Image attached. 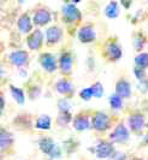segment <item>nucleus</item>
Masks as SVG:
<instances>
[{"mask_svg":"<svg viewBox=\"0 0 148 160\" xmlns=\"http://www.w3.org/2000/svg\"><path fill=\"white\" fill-rule=\"evenodd\" d=\"M40 149L43 153H46L47 155L52 157V158H59L60 157V149L57 144L54 143V141L49 137H45L39 142Z\"/></svg>","mask_w":148,"mask_h":160,"instance_id":"obj_1","label":"nucleus"},{"mask_svg":"<svg viewBox=\"0 0 148 160\" xmlns=\"http://www.w3.org/2000/svg\"><path fill=\"white\" fill-rule=\"evenodd\" d=\"M62 12H63L64 21L67 23H72V22L81 19V12L74 4H66L65 6H63Z\"/></svg>","mask_w":148,"mask_h":160,"instance_id":"obj_2","label":"nucleus"},{"mask_svg":"<svg viewBox=\"0 0 148 160\" xmlns=\"http://www.w3.org/2000/svg\"><path fill=\"white\" fill-rule=\"evenodd\" d=\"M93 127L99 131H102V130H106L110 128V118L107 117L106 113H96L93 117Z\"/></svg>","mask_w":148,"mask_h":160,"instance_id":"obj_3","label":"nucleus"},{"mask_svg":"<svg viewBox=\"0 0 148 160\" xmlns=\"http://www.w3.org/2000/svg\"><path fill=\"white\" fill-rule=\"evenodd\" d=\"M110 138L113 142H124V141H126L129 138V131L123 124H119V125L116 127L113 132L110 135Z\"/></svg>","mask_w":148,"mask_h":160,"instance_id":"obj_4","label":"nucleus"},{"mask_svg":"<svg viewBox=\"0 0 148 160\" xmlns=\"http://www.w3.org/2000/svg\"><path fill=\"white\" fill-rule=\"evenodd\" d=\"M40 63H41L42 68L46 70V71H54L57 69V62H56V58L52 56L51 53H42L40 56Z\"/></svg>","mask_w":148,"mask_h":160,"instance_id":"obj_5","label":"nucleus"},{"mask_svg":"<svg viewBox=\"0 0 148 160\" xmlns=\"http://www.w3.org/2000/svg\"><path fill=\"white\" fill-rule=\"evenodd\" d=\"M95 36H96L95 32H94L93 27H91V25H84L78 32V39L83 43H88V42L94 41L95 40Z\"/></svg>","mask_w":148,"mask_h":160,"instance_id":"obj_6","label":"nucleus"},{"mask_svg":"<svg viewBox=\"0 0 148 160\" xmlns=\"http://www.w3.org/2000/svg\"><path fill=\"white\" fill-rule=\"evenodd\" d=\"M28 57L29 56L25 51H15L10 54V60L16 66H23L28 62Z\"/></svg>","mask_w":148,"mask_h":160,"instance_id":"obj_7","label":"nucleus"},{"mask_svg":"<svg viewBox=\"0 0 148 160\" xmlns=\"http://www.w3.org/2000/svg\"><path fill=\"white\" fill-rule=\"evenodd\" d=\"M116 94L121 96L122 99L129 98L131 94V89H130V84L129 82L125 80H119L116 84Z\"/></svg>","mask_w":148,"mask_h":160,"instance_id":"obj_8","label":"nucleus"},{"mask_svg":"<svg viewBox=\"0 0 148 160\" xmlns=\"http://www.w3.org/2000/svg\"><path fill=\"white\" fill-rule=\"evenodd\" d=\"M95 152H96V155L99 158H108L113 154L115 149H113V146L110 142H101L96 146Z\"/></svg>","mask_w":148,"mask_h":160,"instance_id":"obj_9","label":"nucleus"},{"mask_svg":"<svg viewBox=\"0 0 148 160\" xmlns=\"http://www.w3.org/2000/svg\"><path fill=\"white\" fill-rule=\"evenodd\" d=\"M42 40H43V35L40 30H35V32L28 38V46L30 49H40L41 47Z\"/></svg>","mask_w":148,"mask_h":160,"instance_id":"obj_10","label":"nucleus"},{"mask_svg":"<svg viewBox=\"0 0 148 160\" xmlns=\"http://www.w3.org/2000/svg\"><path fill=\"white\" fill-rule=\"evenodd\" d=\"M63 32L59 27H51L46 32V40L48 43H57L62 39Z\"/></svg>","mask_w":148,"mask_h":160,"instance_id":"obj_11","label":"nucleus"},{"mask_svg":"<svg viewBox=\"0 0 148 160\" xmlns=\"http://www.w3.org/2000/svg\"><path fill=\"white\" fill-rule=\"evenodd\" d=\"M34 23L36 24V25H45V24H47L51 21V13H49L47 10H39V11H36L35 12V15H34Z\"/></svg>","mask_w":148,"mask_h":160,"instance_id":"obj_12","label":"nucleus"},{"mask_svg":"<svg viewBox=\"0 0 148 160\" xmlns=\"http://www.w3.org/2000/svg\"><path fill=\"white\" fill-rule=\"evenodd\" d=\"M18 29L23 34H27V32H29L32 30V19L27 13L19 17V19H18Z\"/></svg>","mask_w":148,"mask_h":160,"instance_id":"obj_13","label":"nucleus"},{"mask_svg":"<svg viewBox=\"0 0 148 160\" xmlns=\"http://www.w3.org/2000/svg\"><path fill=\"white\" fill-rule=\"evenodd\" d=\"M71 68H72V57L70 53L65 52L60 57V69L63 72L67 73L71 71Z\"/></svg>","mask_w":148,"mask_h":160,"instance_id":"obj_14","label":"nucleus"},{"mask_svg":"<svg viewBox=\"0 0 148 160\" xmlns=\"http://www.w3.org/2000/svg\"><path fill=\"white\" fill-rule=\"evenodd\" d=\"M129 125H130L131 130L137 131V130L142 129V127L145 125V119L141 114H134L129 118Z\"/></svg>","mask_w":148,"mask_h":160,"instance_id":"obj_15","label":"nucleus"},{"mask_svg":"<svg viewBox=\"0 0 148 160\" xmlns=\"http://www.w3.org/2000/svg\"><path fill=\"white\" fill-rule=\"evenodd\" d=\"M107 54L108 57L112 59V60H118L121 57H122V49L121 47L115 43V42H111L108 46H107Z\"/></svg>","mask_w":148,"mask_h":160,"instance_id":"obj_16","label":"nucleus"},{"mask_svg":"<svg viewBox=\"0 0 148 160\" xmlns=\"http://www.w3.org/2000/svg\"><path fill=\"white\" fill-rule=\"evenodd\" d=\"M74 127L80 131L86 130V129L89 128V120L84 116H77L74 119Z\"/></svg>","mask_w":148,"mask_h":160,"instance_id":"obj_17","label":"nucleus"},{"mask_svg":"<svg viewBox=\"0 0 148 160\" xmlns=\"http://www.w3.org/2000/svg\"><path fill=\"white\" fill-rule=\"evenodd\" d=\"M56 87H57L58 92L62 93V94H69V93L72 92V84L66 80L58 81L57 84H56Z\"/></svg>","mask_w":148,"mask_h":160,"instance_id":"obj_18","label":"nucleus"},{"mask_svg":"<svg viewBox=\"0 0 148 160\" xmlns=\"http://www.w3.org/2000/svg\"><path fill=\"white\" fill-rule=\"evenodd\" d=\"M35 127L37 129H41V130H48L51 128V118L46 114H42L37 118Z\"/></svg>","mask_w":148,"mask_h":160,"instance_id":"obj_19","label":"nucleus"},{"mask_svg":"<svg viewBox=\"0 0 148 160\" xmlns=\"http://www.w3.org/2000/svg\"><path fill=\"white\" fill-rule=\"evenodd\" d=\"M105 13L108 18H116L119 15V8H118V4L116 1H111L105 8Z\"/></svg>","mask_w":148,"mask_h":160,"instance_id":"obj_20","label":"nucleus"},{"mask_svg":"<svg viewBox=\"0 0 148 160\" xmlns=\"http://www.w3.org/2000/svg\"><path fill=\"white\" fill-rule=\"evenodd\" d=\"M12 142H13V136L2 129L1 130V149H5L6 147L11 146Z\"/></svg>","mask_w":148,"mask_h":160,"instance_id":"obj_21","label":"nucleus"},{"mask_svg":"<svg viewBox=\"0 0 148 160\" xmlns=\"http://www.w3.org/2000/svg\"><path fill=\"white\" fill-rule=\"evenodd\" d=\"M10 90H11V94L13 96V99L16 100L18 104H21V105L24 104V93H23L22 89L17 88L15 86H11Z\"/></svg>","mask_w":148,"mask_h":160,"instance_id":"obj_22","label":"nucleus"},{"mask_svg":"<svg viewBox=\"0 0 148 160\" xmlns=\"http://www.w3.org/2000/svg\"><path fill=\"white\" fill-rule=\"evenodd\" d=\"M135 64L139 68L146 69L148 68V53H141L135 58Z\"/></svg>","mask_w":148,"mask_h":160,"instance_id":"obj_23","label":"nucleus"},{"mask_svg":"<svg viewBox=\"0 0 148 160\" xmlns=\"http://www.w3.org/2000/svg\"><path fill=\"white\" fill-rule=\"evenodd\" d=\"M110 104H111V107L115 108V110H119L123 105V100L121 96H118L117 94H113L110 98Z\"/></svg>","mask_w":148,"mask_h":160,"instance_id":"obj_24","label":"nucleus"},{"mask_svg":"<svg viewBox=\"0 0 148 160\" xmlns=\"http://www.w3.org/2000/svg\"><path fill=\"white\" fill-rule=\"evenodd\" d=\"M91 88V90H93V94H94L95 98H101L102 94H104V87L101 86V83H100V82L94 83Z\"/></svg>","mask_w":148,"mask_h":160,"instance_id":"obj_25","label":"nucleus"},{"mask_svg":"<svg viewBox=\"0 0 148 160\" xmlns=\"http://www.w3.org/2000/svg\"><path fill=\"white\" fill-rule=\"evenodd\" d=\"M70 120H71L70 113H62V114L58 117V124L62 125V127H64V125H66Z\"/></svg>","mask_w":148,"mask_h":160,"instance_id":"obj_26","label":"nucleus"},{"mask_svg":"<svg viewBox=\"0 0 148 160\" xmlns=\"http://www.w3.org/2000/svg\"><path fill=\"white\" fill-rule=\"evenodd\" d=\"M80 95H81V98H82L83 100H91V96H94V94H93V90H91V88L89 87V88H84L81 90V93H80Z\"/></svg>","mask_w":148,"mask_h":160,"instance_id":"obj_27","label":"nucleus"},{"mask_svg":"<svg viewBox=\"0 0 148 160\" xmlns=\"http://www.w3.org/2000/svg\"><path fill=\"white\" fill-rule=\"evenodd\" d=\"M58 106H59V110L62 113H69V110H70V106H69V102L65 101V100H60L58 102Z\"/></svg>","mask_w":148,"mask_h":160,"instance_id":"obj_28","label":"nucleus"},{"mask_svg":"<svg viewBox=\"0 0 148 160\" xmlns=\"http://www.w3.org/2000/svg\"><path fill=\"white\" fill-rule=\"evenodd\" d=\"M134 72H135V75H136V77L139 78V80H145V70L142 69V68H139V66H136L135 68V70H134Z\"/></svg>","mask_w":148,"mask_h":160,"instance_id":"obj_29","label":"nucleus"},{"mask_svg":"<svg viewBox=\"0 0 148 160\" xmlns=\"http://www.w3.org/2000/svg\"><path fill=\"white\" fill-rule=\"evenodd\" d=\"M134 43H135L136 49H141V48L143 47V45H145V40H143L142 38H136V39L134 40Z\"/></svg>","mask_w":148,"mask_h":160,"instance_id":"obj_30","label":"nucleus"},{"mask_svg":"<svg viewBox=\"0 0 148 160\" xmlns=\"http://www.w3.org/2000/svg\"><path fill=\"white\" fill-rule=\"evenodd\" d=\"M115 160H125V155L118 153V154H115Z\"/></svg>","mask_w":148,"mask_h":160,"instance_id":"obj_31","label":"nucleus"},{"mask_svg":"<svg viewBox=\"0 0 148 160\" xmlns=\"http://www.w3.org/2000/svg\"><path fill=\"white\" fill-rule=\"evenodd\" d=\"M4 106H5V101H4V98L1 96V110L4 108Z\"/></svg>","mask_w":148,"mask_h":160,"instance_id":"obj_32","label":"nucleus"}]
</instances>
